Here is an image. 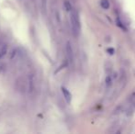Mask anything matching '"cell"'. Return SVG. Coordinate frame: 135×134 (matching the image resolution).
I'll return each instance as SVG.
<instances>
[{
	"label": "cell",
	"mask_w": 135,
	"mask_h": 134,
	"mask_svg": "<svg viewBox=\"0 0 135 134\" xmlns=\"http://www.w3.org/2000/svg\"><path fill=\"white\" fill-rule=\"evenodd\" d=\"M100 5H101V7L104 9H108L109 7V2H108V0H101L100 1Z\"/></svg>",
	"instance_id": "5"
},
{
	"label": "cell",
	"mask_w": 135,
	"mask_h": 134,
	"mask_svg": "<svg viewBox=\"0 0 135 134\" xmlns=\"http://www.w3.org/2000/svg\"><path fill=\"white\" fill-rule=\"evenodd\" d=\"M106 83H107V86H110L112 84V80H111V77L108 75V76L106 78Z\"/></svg>",
	"instance_id": "7"
},
{
	"label": "cell",
	"mask_w": 135,
	"mask_h": 134,
	"mask_svg": "<svg viewBox=\"0 0 135 134\" xmlns=\"http://www.w3.org/2000/svg\"><path fill=\"white\" fill-rule=\"evenodd\" d=\"M108 52L109 54H113L114 52H115V51H114V49L109 48V49H108Z\"/></svg>",
	"instance_id": "8"
},
{
	"label": "cell",
	"mask_w": 135,
	"mask_h": 134,
	"mask_svg": "<svg viewBox=\"0 0 135 134\" xmlns=\"http://www.w3.org/2000/svg\"><path fill=\"white\" fill-rule=\"evenodd\" d=\"M64 7H65V9H66V10H67V11H71L72 9H73V7H72L71 3H70L69 1H64Z\"/></svg>",
	"instance_id": "6"
},
{
	"label": "cell",
	"mask_w": 135,
	"mask_h": 134,
	"mask_svg": "<svg viewBox=\"0 0 135 134\" xmlns=\"http://www.w3.org/2000/svg\"><path fill=\"white\" fill-rule=\"evenodd\" d=\"M71 14H70V22H71V28L72 31H73L74 36H78L79 32H80L81 29V24H80V19H79V15L75 10L72 9Z\"/></svg>",
	"instance_id": "1"
},
{
	"label": "cell",
	"mask_w": 135,
	"mask_h": 134,
	"mask_svg": "<svg viewBox=\"0 0 135 134\" xmlns=\"http://www.w3.org/2000/svg\"><path fill=\"white\" fill-rule=\"evenodd\" d=\"M7 52V45L5 42L0 41V59L6 55Z\"/></svg>",
	"instance_id": "4"
},
{
	"label": "cell",
	"mask_w": 135,
	"mask_h": 134,
	"mask_svg": "<svg viewBox=\"0 0 135 134\" xmlns=\"http://www.w3.org/2000/svg\"><path fill=\"white\" fill-rule=\"evenodd\" d=\"M66 56H67V61L68 63H72L74 62V52H73V48H72V45L70 42L66 43Z\"/></svg>",
	"instance_id": "2"
},
{
	"label": "cell",
	"mask_w": 135,
	"mask_h": 134,
	"mask_svg": "<svg viewBox=\"0 0 135 134\" xmlns=\"http://www.w3.org/2000/svg\"><path fill=\"white\" fill-rule=\"evenodd\" d=\"M62 95H64V99L66 100V102H67L68 104L71 103L72 95H71V93L68 91V89H66L65 87H64V86H62Z\"/></svg>",
	"instance_id": "3"
}]
</instances>
